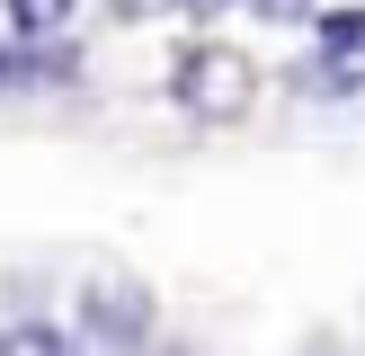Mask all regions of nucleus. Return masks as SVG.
<instances>
[{"label": "nucleus", "instance_id": "obj_1", "mask_svg": "<svg viewBox=\"0 0 365 356\" xmlns=\"http://www.w3.org/2000/svg\"><path fill=\"white\" fill-rule=\"evenodd\" d=\"M170 98L178 116L196 125H232L259 107V63H250L241 45H223V36H187V45L170 53Z\"/></svg>", "mask_w": 365, "mask_h": 356}, {"label": "nucleus", "instance_id": "obj_2", "mask_svg": "<svg viewBox=\"0 0 365 356\" xmlns=\"http://www.w3.org/2000/svg\"><path fill=\"white\" fill-rule=\"evenodd\" d=\"M71 338L89 356H152L160 347V312L134 276H89L81 303H71Z\"/></svg>", "mask_w": 365, "mask_h": 356}, {"label": "nucleus", "instance_id": "obj_3", "mask_svg": "<svg viewBox=\"0 0 365 356\" xmlns=\"http://www.w3.org/2000/svg\"><path fill=\"white\" fill-rule=\"evenodd\" d=\"M312 63L294 71L312 98H365V0H339V9H321L312 27Z\"/></svg>", "mask_w": 365, "mask_h": 356}, {"label": "nucleus", "instance_id": "obj_4", "mask_svg": "<svg viewBox=\"0 0 365 356\" xmlns=\"http://www.w3.org/2000/svg\"><path fill=\"white\" fill-rule=\"evenodd\" d=\"M0 18H9V36L45 45V36H63L71 18H81V0H0Z\"/></svg>", "mask_w": 365, "mask_h": 356}, {"label": "nucleus", "instance_id": "obj_5", "mask_svg": "<svg viewBox=\"0 0 365 356\" xmlns=\"http://www.w3.org/2000/svg\"><path fill=\"white\" fill-rule=\"evenodd\" d=\"M9 356H89V347L63 330V320H36L27 312V320H9Z\"/></svg>", "mask_w": 365, "mask_h": 356}, {"label": "nucleus", "instance_id": "obj_6", "mask_svg": "<svg viewBox=\"0 0 365 356\" xmlns=\"http://www.w3.org/2000/svg\"><path fill=\"white\" fill-rule=\"evenodd\" d=\"M241 18H259V27H312L321 0H241Z\"/></svg>", "mask_w": 365, "mask_h": 356}, {"label": "nucleus", "instance_id": "obj_7", "mask_svg": "<svg viewBox=\"0 0 365 356\" xmlns=\"http://www.w3.org/2000/svg\"><path fill=\"white\" fill-rule=\"evenodd\" d=\"M170 9H178V18H196V27H214V18H232L241 0H170Z\"/></svg>", "mask_w": 365, "mask_h": 356}, {"label": "nucleus", "instance_id": "obj_8", "mask_svg": "<svg viewBox=\"0 0 365 356\" xmlns=\"http://www.w3.org/2000/svg\"><path fill=\"white\" fill-rule=\"evenodd\" d=\"M170 0H107V18H160Z\"/></svg>", "mask_w": 365, "mask_h": 356}, {"label": "nucleus", "instance_id": "obj_9", "mask_svg": "<svg viewBox=\"0 0 365 356\" xmlns=\"http://www.w3.org/2000/svg\"><path fill=\"white\" fill-rule=\"evenodd\" d=\"M152 356H187V347H152Z\"/></svg>", "mask_w": 365, "mask_h": 356}, {"label": "nucleus", "instance_id": "obj_10", "mask_svg": "<svg viewBox=\"0 0 365 356\" xmlns=\"http://www.w3.org/2000/svg\"><path fill=\"white\" fill-rule=\"evenodd\" d=\"M0 356H9V330H0Z\"/></svg>", "mask_w": 365, "mask_h": 356}]
</instances>
